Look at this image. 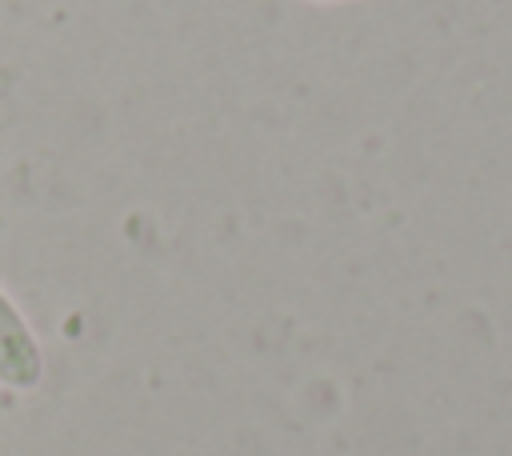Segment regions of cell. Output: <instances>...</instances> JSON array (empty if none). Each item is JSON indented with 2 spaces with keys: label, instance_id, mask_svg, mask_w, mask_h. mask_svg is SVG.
Wrapping results in <instances>:
<instances>
[{
  "label": "cell",
  "instance_id": "6da1fadb",
  "mask_svg": "<svg viewBox=\"0 0 512 456\" xmlns=\"http://www.w3.org/2000/svg\"><path fill=\"white\" fill-rule=\"evenodd\" d=\"M36 372H40L36 344L24 332L16 308L0 296V380H8V384H32Z\"/></svg>",
  "mask_w": 512,
  "mask_h": 456
}]
</instances>
